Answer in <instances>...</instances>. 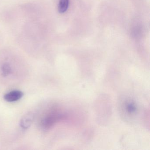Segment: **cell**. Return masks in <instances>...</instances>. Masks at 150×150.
<instances>
[{
    "mask_svg": "<svg viewBox=\"0 0 150 150\" xmlns=\"http://www.w3.org/2000/svg\"><path fill=\"white\" fill-rule=\"evenodd\" d=\"M69 5V0H59L58 11L60 13H64L67 11Z\"/></svg>",
    "mask_w": 150,
    "mask_h": 150,
    "instance_id": "obj_3",
    "label": "cell"
},
{
    "mask_svg": "<svg viewBox=\"0 0 150 150\" xmlns=\"http://www.w3.org/2000/svg\"><path fill=\"white\" fill-rule=\"evenodd\" d=\"M126 109L127 111L129 113H132L135 112L136 110V106L133 103H128L126 106Z\"/></svg>",
    "mask_w": 150,
    "mask_h": 150,
    "instance_id": "obj_6",
    "label": "cell"
},
{
    "mask_svg": "<svg viewBox=\"0 0 150 150\" xmlns=\"http://www.w3.org/2000/svg\"><path fill=\"white\" fill-rule=\"evenodd\" d=\"M23 93L19 90H13L7 93L4 96V99L8 102H13L20 100L23 96Z\"/></svg>",
    "mask_w": 150,
    "mask_h": 150,
    "instance_id": "obj_2",
    "label": "cell"
},
{
    "mask_svg": "<svg viewBox=\"0 0 150 150\" xmlns=\"http://www.w3.org/2000/svg\"><path fill=\"white\" fill-rule=\"evenodd\" d=\"M64 117V116L63 115L59 113H52L47 116L44 119L42 122V126L45 129H49L55 123L60 119H63Z\"/></svg>",
    "mask_w": 150,
    "mask_h": 150,
    "instance_id": "obj_1",
    "label": "cell"
},
{
    "mask_svg": "<svg viewBox=\"0 0 150 150\" xmlns=\"http://www.w3.org/2000/svg\"><path fill=\"white\" fill-rule=\"evenodd\" d=\"M33 117L32 115H28L23 118L21 122V126L23 128H28L32 122Z\"/></svg>",
    "mask_w": 150,
    "mask_h": 150,
    "instance_id": "obj_4",
    "label": "cell"
},
{
    "mask_svg": "<svg viewBox=\"0 0 150 150\" xmlns=\"http://www.w3.org/2000/svg\"><path fill=\"white\" fill-rule=\"evenodd\" d=\"M2 73L4 76L9 75L11 72V68L8 64H5L2 66Z\"/></svg>",
    "mask_w": 150,
    "mask_h": 150,
    "instance_id": "obj_5",
    "label": "cell"
}]
</instances>
